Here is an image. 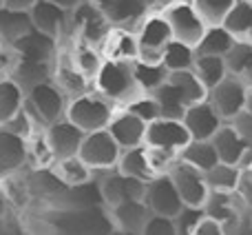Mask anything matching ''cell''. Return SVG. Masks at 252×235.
Instances as JSON below:
<instances>
[{
    "mask_svg": "<svg viewBox=\"0 0 252 235\" xmlns=\"http://www.w3.org/2000/svg\"><path fill=\"white\" fill-rule=\"evenodd\" d=\"M204 178L210 191H237L241 182V166L219 160L215 166L204 171Z\"/></svg>",
    "mask_w": 252,
    "mask_h": 235,
    "instance_id": "4dcf8cb0",
    "label": "cell"
},
{
    "mask_svg": "<svg viewBox=\"0 0 252 235\" xmlns=\"http://www.w3.org/2000/svg\"><path fill=\"white\" fill-rule=\"evenodd\" d=\"M102 56L111 62H137V31L130 27L113 25L100 42Z\"/></svg>",
    "mask_w": 252,
    "mask_h": 235,
    "instance_id": "e0dca14e",
    "label": "cell"
},
{
    "mask_svg": "<svg viewBox=\"0 0 252 235\" xmlns=\"http://www.w3.org/2000/svg\"><path fill=\"white\" fill-rule=\"evenodd\" d=\"M111 27L113 25H111L104 9L95 7L89 0H82L75 9H71V29H73V36H80L84 40H91V42L100 44Z\"/></svg>",
    "mask_w": 252,
    "mask_h": 235,
    "instance_id": "8fae6325",
    "label": "cell"
},
{
    "mask_svg": "<svg viewBox=\"0 0 252 235\" xmlns=\"http://www.w3.org/2000/svg\"><path fill=\"white\" fill-rule=\"evenodd\" d=\"M124 109L133 111L135 116H139L144 122H148V124H151L153 120H157V118H161V107L153 93H142V96L135 98L133 102H128Z\"/></svg>",
    "mask_w": 252,
    "mask_h": 235,
    "instance_id": "f35d334b",
    "label": "cell"
},
{
    "mask_svg": "<svg viewBox=\"0 0 252 235\" xmlns=\"http://www.w3.org/2000/svg\"><path fill=\"white\" fill-rule=\"evenodd\" d=\"M246 111L252 116V87H248V96H246Z\"/></svg>",
    "mask_w": 252,
    "mask_h": 235,
    "instance_id": "7dc6e473",
    "label": "cell"
},
{
    "mask_svg": "<svg viewBox=\"0 0 252 235\" xmlns=\"http://www.w3.org/2000/svg\"><path fill=\"white\" fill-rule=\"evenodd\" d=\"M161 13L166 16L173 31L175 40H182V42L197 47L201 40V36L206 34L208 25L201 20V16L197 13L195 4L190 0H170L161 7Z\"/></svg>",
    "mask_w": 252,
    "mask_h": 235,
    "instance_id": "8992f818",
    "label": "cell"
},
{
    "mask_svg": "<svg viewBox=\"0 0 252 235\" xmlns=\"http://www.w3.org/2000/svg\"><path fill=\"white\" fill-rule=\"evenodd\" d=\"M69 51H71L73 62L78 65V69L82 71L89 80H95L97 74H100V69L104 67V62H106L104 56H102L100 44L75 36L73 42H71V47H69Z\"/></svg>",
    "mask_w": 252,
    "mask_h": 235,
    "instance_id": "484cf974",
    "label": "cell"
},
{
    "mask_svg": "<svg viewBox=\"0 0 252 235\" xmlns=\"http://www.w3.org/2000/svg\"><path fill=\"white\" fill-rule=\"evenodd\" d=\"M153 2H155V7H164V4L170 2V0H153Z\"/></svg>",
    "mask_w": 252,
    "mask_h": 235,
    "instance_id": "681fc988",
    "label": "cell"
},
{
    "mask_svg": "<svg viewBox=\"0 0 252 235\" xmlns=\"http://www.w3.org/2000/svg\"><path fill=\"white\" fill-rule=\"evenodd\" d=\"M230 122L235 124V129L239 131V135L244 138V142L248 144V149H250V157H252V116L244 109L239 116L232 118Z\"/></svg>",
    "mask_w": 252,
    "mask_h": 235,
    "instance_id": "7bdbcfd3",
    "label": "cell"
},
{
    "mask_svg": "<svg viewBox=\"0 0 252 235\" xmlns=\"http://www.w3.org/2000/svg\"><path fill=\"white\" fill-rule=\"evenodd\" d=\"M44 131H47L49 147H51L56 160L78 156L80 147H82V142H84V135H87L78 124H73L66 116L60 118V120H56V122H51V124H47L44 126Z\"/></svg>",
    "mask_w": 252,
    "mask_h": 235,
    "instance_id": "2e32d148",
    "label": "cell"
},
{
    "mask_svg": "<svg viewBox=\"0 0 252 235\" xmlns=\"http://www.w3.org/2000/svg\"><path fill=\"white\" fill-rule=\"evenodd\" d=\"M206 215L204 206H192V204H184V209L175 215V231L177 235H192L199 224V220Z\"/></svg>",
    "mask_w": 252,
    "mask_h": 235,
    "instance_id": "ab89813d",
    "label": "cell"
},
{
    "mask_svg": "<svg viewBox=\"0 0 252 235\" xmlns=\"http://www.w3.org/2000/svg\"><path fill=\"white\" fill-rule=\"evenodd\" d=\"M153 211L144 200H126L118 206L109 209V220L111 227L120 233H133V235H144L148 218Z\"/></svg>",
    "mask_w": 252,
    "mask_h": 235,
    "instance_id": "ac0fdd59",
    "label": "cell"
},
{
    "mask_svg": "<svg viewBox=\"0 0 252 235\" xmlns=\"http://www.w3.org/2000/svg\"><path fill=\"white\" fill-rule=\"evenodd\" d=\"M93 89L100 91L104 98H109L113 105L126 107L146 93L135 76V62H111L106 60L100 69L97 78L93 80Z\"/></svg>",
    "mask_w": 252,
    "mask_h": 235,
    "instance_id": "7a4b0ae2",
    "label": "cell"
},
{
    "mask_svg": "<svg viewBox=\"0 0 252 235\" xmlns=\"http://www.w3.org/2000/svg\"><path fill=\"white\" fill-rule=\"evenodd\" d=\"M204 211L219 220L226 233L241 231V215L235 204V191H210L204 202Z\"/></svg>",
    "mask_w": 252,
    "mask_h": 235,
    "instance_id": "603a6c76",
    "label": "cell"
},
{
    "mask_svg": "<svg viewBox=\"0 0 252 235\" xmlns=\"http://www.w3.org/2000/svg\"><path fill=\"white\" fill-rule=\"evenodd\" d=\"M118 169L122 171L124 175H130V178H137L142 182H148V180L155 178V171L151 166V160H148V151L146 144H139V147H130V149H122L120 153V162Z\"/></svg>",
    "mask_w": 252,
    "mask_h": 235,
    "instance_id": "83f0119b",
    "label": "cell"
},
{
    "mask_svg": "<svg viewBox=\"0 0 252 235\" xmlns=\"http://www.w3.org/2000/svg\"><path fill=\"white\" fill-rule=\"evenodd\" d=\"M31 20H33L35 34L44 38L58 40L60 36H66L71 27V11L51 0H35L29 9Z\"/></svg>",
    "mask_w": 252,
    "mask_h": 235,
    "instance_id": "4fadbf2b",
    "label": "cell"
},
{
    "mask_svg": "<svg viewBox=\"0 0 252 235\" xmlns=\"http://www.w3.org/2000/svg\"><path fill=\"white\" fill-rule=\"evenodd\" d=\"M137 60L144 62V65H161L164 62V53L166 47L173 40V31H170V25L166 20V16L161 13V7L153 9L146 18L137 25Z\"/></svg>",
    "mask_w": 252,
    "mask_h": 235,
    "instance_id": "277c9868",
    "label": "cell"
},
{
    "mask_svg": "<svg viewBox=\"0 0 252 235\" xmlns=\"http://www.w3.org/2000/svg\"><path fill=\"white\" fill-rule=\"evenodd\" d=\"M213 144L219 153V160L228 162V164L241 166L246 160H250V149L244 142V138L239 135V131L235 129L232 122H223L219 126V131L213 135Z\"/></svg>",
    "mask_w": 252,
    "mask_h": 235,
    "instance_id": "7402d4cb",
    "label": "cell"
},
{
    "mask_svg": "<svg viewBox=\"0 0 252 235\" xmlns=\"http://www.w3.org/2000/svg\"><path fill=\"white\" fill-rule=\"evenodd\" d=\"M35 0H0V4H7V7H16V9H31Z\"/></svg>",
    "mask_w": 252,
    "mask_h": 235,
    "instance_id": "f6af8a7d",
    "label": "cell"
},
{
    "mask_svg": "<svg viewBox=\"0 0 252 235\" xmlns=\"http://www.w3.org/2000/svg\"><path fill=\"white\" fill-rule=\"evenodd\" d=\"M179 160L188 162V164L197 166L201 171H208L219 162V153L215 149L213 140H190L179 153Z\"/></svg>",
    "mask_w": 252,
    "mask_h": 235,
    "instance_id": "1f68e13d",
    "label": "cell"
},
{
    "mask_svg": "<svg viewBox=\"0 0 252 235\" xmlns=\"http://www.w3.org/2000/svg\"><path fill=\"white\" fill-rule=\"evenodd\" d=\"M22 62V53L16 44H7L0 40V82L7 78H16V71Z\"/></svg>",
    "mask_w": 252,
    "mask_h": 235,
    "instance_id": "60d3db41",
    "label": "cell"
},
{
    "mask_svg": "<svg viewBox=\"0 0 252 235\" xmlns=\"http://www.w3.org/2000/svg\"><path fill=\"white\" fill-rule=\"evenodd\" d=\"M66 105H69V98L53 84L51 78L38 80L31 87H27V100H25L27 111L33 114L44 126L64 118Z\"/></svg>",
    "mask_w": 252,
    "mask_h": 235,
    "instance_id": "5b68a950",
    "label": "cell"
},
{
    "mask_svg": "<svg viewBox=\"0 0 252 235\" xmlns=\"http://www.w3.org/2000/svg\"><path fill=\"white\" fill-rule=\"evenodd\" d=\"M153 9H155L153 0H111L104 11H106V16H109L111 25L137 29V25Z\"/></svg>",
    "mask_w": 252,
    "mask_h": 235,
    "instance_id": "cb8c5ba5",
    "label": "cell"
},
{
    "mask_svg": "<svg viewBox=\"0 0 252 235\" xmlns=\"http://www.w3.org/2000/svg\"><path fill=\"white\" fill-rule=\"evenodd\" d=\"M190 2L195 4L201 20L208 27H215V25H223V20H226L228 11L232 9L235 0H190Z\"/></svg>",
    "mask_w": 252,
    "mask_h": 235,
    "instance_id": "8d00e7d4",
    "label": "cell"
},
{
    "mask_svg": "<svg viewBox=\"0 0 252 235\" xmlns=\"http://www.w3.org/2000/svg\"><path fill=\"white\" fill-rule=\"evenodd\" d=\"M120 153L122 147L118 144V140L111 135L109 129L91 131L84 135V142L80 147L78 156L91 166L93 171H109L115 169L120 162Z\"/></svg>",
    "mask_w": 252,
    "mask_h": 235,
    "instance_id": "52a82bcc",
    "label": "cell"
},
{
    "mask_svg": "<svg viewBox=\"0 0 252 235\" xmlns=\"http://www.w3.org/2000/svg\"><path fill=\"white\" fill-rule=\"evenodd\" d=\"M237 38L226 29L223 25H215V27H208L206 34L201 36L199 44L195 47V51L199 56H223L235 47Z\"/></svg>",
    "mask_w": 252,
    "mask_h": 235,
    "instance_id": "f546056e",
    "label": "cell"
},
{
    "mask_svg": "<svg viewBox=\"0 0 252 235\" xmlns=\"http://www.w3.org/2000/svg\"><path fill=\"white\" fill-rule=\"evenodd\" d=\"M25 100L27 91L16 78H7L0 82V126H4L25 109Z\"/></svg>",
    "mask_w": 252,
    "mask_h": 235,
    "instance_id": "f1b7e54d",
    "label": "cell"
},
{
    "mask_svg": "<svg viewBox=\"0 0 252 235\" xmlns=\"http://www.w3.org/2000/svg\"><path fill=\"white\" fill-rule=\"evenodd\" d=\"M153 96L159 102L161 116L182 120L190 105L208 100V89L197 78L195 71L184 69V71H170L168 78L153 91Z\"/></svg>",
    "mask_w": 252,
    "mask_h": 235,
    "instance_id": "6da1fadb",
    "label": "cell"
},
{
    "mask_svg": "<svg viewBox=\"0 0 252 235\" xmlns=\"http://www.w3.org/2000/svg\"><path fill=\"white\" fill-rule=\"evenodd\" d=\"M51 169H53V173H56V178L69 189H82V187H87V184H91L93 169L80 156L56 160Z\"/></svg>",
    "mask_w": 252,
    "mask_h": 235,
    "instance_id": "4316f807",
    "label": "cell"
},
{
    "mask_svg": "<svg viewBox=\"0 0 252 235\" xmlns=\"http://www.w3.org/2000/svg\"><path fill=\"white\" fill-rule=\"evenodd\" d=\"M144 202L153 213L168 215V218H175L184 209V200L168 173H159L153 180H148L146 191H144Z\"/></svg>",
    "mask_w": 252,
    "mask_h": 235,
    "instance_id": "7c38bea8",
    "label": "cell"
},
{
    "mask_svg": "<svg viewBox=\"0 0 252 235\" xmlns=\"http://www.w3.org/2000/svg\"><path fill=\"white\" fill-rule=\"evenodd\" d=\"M106 129H109L111 135L118 140L120 147H122V149H130V147H139V144L146 142L148 122H144L142 118L135 116L133 111L120 107V109L115 111L113 120H111V124L106 126Z\"/></svg>",
    "mask_w": 252,
    "mask_h": 235,
    "instance_id": "ffe728a7",
    "label": "cell"
},
{
    "mask_svg": "<svg viewBox=\"0 0 252 235\" xmlns=\"http://www.w3.org/2000/svg\"><path fill=\"white\" fill-rule=\"evenodd\" d=\"M168 74L170 71L164 67V62H161V65H144V62H139V60L135 62V76H137L139 84H142V89L146 93L155 91V89L168 78Z\"/></svg>",
    "mask_w": 252,
    "mask_h": 235,
    "instance_id": "74e56055",
    "label": "cell"
},
{
    "mask_svg": "<svg viewBox=\"0 0 252 235\" xmlns=\"http://www.w3.org/2000/svg\"><path fill=\"white\" fill-rule=\"evenodd\" d=\"M195 58H197V51L195 47L190 44L182 42V40H170V44L166 47V53H164V67L168 71H184V69H192L195 65Z\"/></svg>",
    "mask_w": 252,
    "mask_h": 235,
    "instance_id": "d590c367",
    "label": "cell"
},
{
    "mask_svg": "<svg viewBox=\"0 0 252 235\" xmlns=\"http://www.w3.org/2000/svg\"><path fill=\"white\" fill-rule=\"evenodd\" d=\"M250 84L241 80L239 76L228 74L219 84H215L208 91V102L217 109V114L226 122H230L235 116H239L246 109V96Z\"/></svg>",
    "mask_w": 252,
    "mask_h": 235,
    "instance_id": "9c48e42d",
    "label": "cell"
},
{
    "mask_svg": "<svg viewBox=\"0 0 252 235\" xmlns=\"http://www.w3.org/2000/svg\"><path fill=\"white\" fill-rule=\"evenodd\" d=\"M192 71H195L197 78L206 84L208 91L230 74V71H228V65H226V58L223 56H199V53H197V58H195Z\"/></svg>",
    "mask_w": 252,
    "mask_h": 235,
    "instance_id": "d6a6232c",
    "label": "cell"
},
{
    "mask_svg": "<svg viewBox=\"0 0 252 235\" xmlns=\"http://www.w3.org/2000/svg\"><path fill=\"white\" fill-rule=\"evenodd\" d=\"M182 120H184V124H186L192 140H210L219 131V126L226 122L208 100L190 105Z\"/></svg>",
    "mask_w": 252,
    "mask_h": 235,
    "instance_id": "d6986e66",
    "label": "cell"
},
{
    "mask_svg": "<svg viewBox=\"0 0 252 235\" xmlns=\"http://www.w3.org/2000/svg\"><path fill=\"white\" fill-rule=\"evenodd\" d=\"M29 160L27 138L13 133L7 126H0V173H11Z\"/></svg>",
    "mask_w": 252,
    "mask_h": 235,
    "instance_id": "d4e9b609",
    "label": "cell"
},
{
    "mask_svg": "<svg viewBox=\"0 0 252 235\" xmlns=\"http://www.w3.org/2000/svg\"><path fill=\"white\" fill-rule=\"evenodd\" d=\"M89 2H93L95 7H100V9H106V4H109L111 0H89Z\"/></svg>",
    "mask_w": 252,
    "mask_h": 235,
    "instance_id": "c3c4849f",
    "label": "cell"
},
{
    "mask_svg": "<svg viewBox=\"0 0 252 235\" xmlns=\"http://www.w3.org/2000/svg\"><path fill=\"white\" fill-rule=\"evenodd\" d=\"M118 109L120 107L113 105L109 98H104L100 91L91 89V91L69 100V105H66V118L73 124H78L84 133H91V131L106 129Z\"/></svg>",
    "mask_w": 252,
    "mask_h": 235,
    "instance_id": "3957f363",
    "label": "cell"
},
{
    "mask_svg": "<svg viewBox=\"0 0 252 235\" xmlns=\"http://www.w3.org/2000/svg\"><path fill=\"white\" fill-rule=\"evenodd\" d=\"M226 65L230 74L239 76L252 87V40H237L235 47L226 53Z\"/></svg>",
    "mask_w": 252,
    "mask_h": 235,
    "instance_id": "836d02e7",
    "label": "cell"
},
{
    "mask_svg": "<svg viewBox=\"0 0 252 235\" xmlns=\"http://www.w3.org/2000/svg\"><path fill=\"white\" fill-rule=\"evenodd\" d=\"M168 175L173 178L184 204L204 206L206 197H208V193H210L208 184H206V178H204V171L188 164V162H184V160H177L170 166Z\"/></svg>",
    "mask_w": 252,
    "mask_h": 235,
    "instance_id": "5bb4252c",
    "label": "cell"
},
{
    "mask_svg": "<svg viewBox=\"0 0 252 235\" xmlns=\"http://www.w3.org/2000/svg\"><path fill=\"white\" fill-rule=\"evenodd\" d=\"M144 235H177L175 231V220L168 215L151 213L146 227H144Z\"/></svg>",
    "mask_w": 252,
    "mask_h": 235,
    "instance_id": "b9f144b4",
    "label": "cell"
},
{
    "mask_svg": "<svg viewBox=\"0 0 252 235\" xmlns=\"http://www.w3.org/2000/svg\"><path fill=\"white\" fill-rule=\"evenodd\" d=\"M248 40H252V31H250V36H248Z\"/></svg>",
    "mask_w": 252,
    "mask_h": 235,
    "instance_id": "f907efd6",
    "label": "cell"
},
{
    "mask_svg": "<svg viewBox=\"0 0 252 235\" xmlns=\"http://www.w3.org/2000/svg\"><path fill=\"white\" fill-rule=\"evenodd\" d=\"M51 2H56V4H60V7H64V9H75L78 7L80 2H82V0H51Z\"/></svg>",
    "mask_w": 252,
    "mask_h": 235,
    "instance_id": "bcb514c9",
    "label": "cell"
},
{
    "mask_svg": "<svg viewBox=\"0 0 252 235\" xmlns=\"http://www.w3.org/2000/svg\"><path fill=\"white\" fill-rule=\"evenodd\" d=\"M223 233H226L223 224L219 222V220H215L213 215L206 213L204 218L199 220V224H197V229L192 235H223Z\"/></svg>",
    "mask_w": 252,
    "mask_h": 235,
    "instance_id": "ee69618b",
    "label": "cell"
},
{
    "mask_svg": "<svg viewBox=\"0 0 252 235\" xmlns=\"http://www.w3.org/2000/svg\"><path fill=\"white\" fill-rule=\"evenodd\" d=\"M97 191H100V200L104 202V206L111 209V206H118L126 200H144L146 182L124 175L115 166V169L104 171L102 180L97 182Z\"/></svg>",
    "mask_w": 252,
    "mask_h": 235,
    "instance_id": "ba28073f",
    "label": "cell"
},
{
    "mask_svg": "<svg viewBox=\"0 0 252 235\" xmlns=\"http://www.w3.org/2000/svg\"><path fill=\"white\" fill-rule=\"evenodd\" d=\"M35 34L29 9H16L0 4V40L7 44H20Z\"/></svg>",
    "mask_w": 252,
    "mask_h": 235,
    "instance_id": "44dd1931",
    "label": "cell"
},
{
    "mask_svg": "<svg viewBox=\"0 0 252 235\" xmlns=\"http://www.w3.org/2000/svg\"><path fill=\"white\" fill-rule=\"evenodd\" d=\"M223 27L235 36L237 40H244L252 31V0H235L232 9L228 11Z\"/></svg>",
    "mask_w": 252,
    "mask_h": 235,
    "instance_id": "e575fe53",
    "label": "cell"
},
{
    "mask_svg": "<svg viewBox=\"0 0 252 235\" xmlns=\"http://www.w3.org/2000/svg\"><path fill=\"white\" fill-rule=\"evenodd\" d=\"M49 78L53 80V84H56L69 100H73V98L82 96V93H87L93 89V80H89L87 76L78 69V65L73 62L69 49L56 53L53 65H51V76H49Z\"/></svg>",
    "mask_w": 252,
    "mask_h": 235,
    "instance_id": "30bf717a",
    "label": "cell"
},
{
    "mask_svg": "<svg viewBox=\"0 0 252 235\" xmlns=\"http://www.w3.org/2000/svg\"><path fill=\"white\" fill-rule=\"evenodd\" d=\"M190 133H188L184 120H175V118H157L148 124L146 129V142L148 147H157V149H166L173 153H182V149L190 142Z\"/></svg>",
    "mask_w": 252,
    "mask_h": 235,
    "instance_id": "9a60e30c",
    "label": "cell"
}]
</instances>
